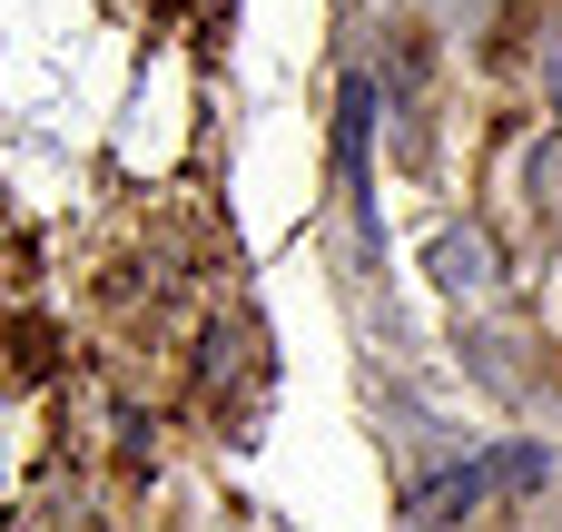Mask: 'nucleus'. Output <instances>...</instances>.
Instances as JSON below:
<instances>
[{"instance_id": "obj_1", "label": "nucleus", "mask_w": 562, "mask_h": 532, "mask_svg": "<svg viewBox=\"0 0 562 532\" xmlns=\"http://www.w3.org/2000/svg\"><path fill=\"white\" fill-rule=\"evenodd\" d=\"M543 484H553V454H543V444H494V454L435 474V484L415 494V523H464V513H484L494 494H543Z\"/></svg>"}, {"instance_id": "obj_2", "label": "nucleus", "mask_w": 562, "mask_h": 532, "mask_svg": "<svg viewBox=\"0 0 562 532\" xmlns=\"http://www.w3.org/2000/svg\"><path fill=\"white\" fill-rule=\"evenodd\" d=\"M366 138H375V79H346L336 89V178H346V217H356V237H366V257H375V168H366Z\"/></svg>"}, {"instance_id": "obj_3", "label": "nucleus", "mask_w": 562, "mask_h": 532, "mask_svg": "<svg viewBox=\"0 0 562 532\" xmlns=\"http://www.w3.org/2000/svg\"><path fill=\"white\" fill-rule=\"evenodd\" d=\"M425 276H435L454 306H474V296H494V286H504V267H494V247H484L474 227H445V237L425 247Z\"/></svg>"}, {"instance_id": "obj_4", "label": "nucleus", "mask_w": 562, "mask_h": 532, "mask_svg": "<svg viewBox=\"0 0 562 532\" xmlns=\"http://www.w3.org/2000/svg\"><path fill=\"white\" fill-rule=\"evenodd\" d=\"M543 109H553V118H562V30H553V39H543Z\"/></svg>"}]
</instances>
